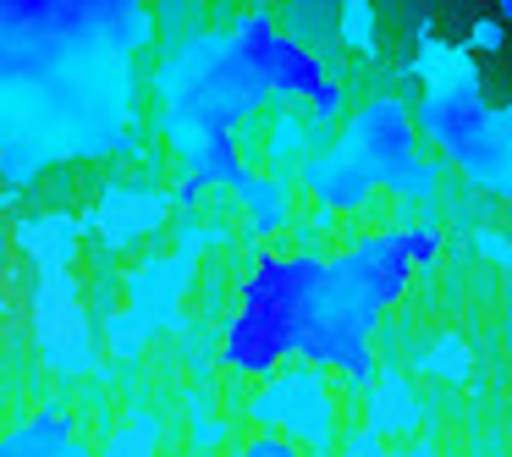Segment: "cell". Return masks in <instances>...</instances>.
Instances as JSON below:
<instances>
[{"instance_id":"cell-1","label":"cell","mask_w":512,"mask_h":457,"mask_svg":"<svg viewBox=\"0 0 512 457\" xmlns=\"http://www.w3.org/2000/svg\"><path fill=\"white\" fill-rule=\"evenodd\" d=\"M441 254V232L435 226H408V232H375L342 259H325L320 287L309 298V320H303L298 353L309 364L342 369L353 386L375 380V358H369V331H375L380 309L402 298L413 265H430Z\"/></svg>"},{"instance_id":"cell-2","label":"cell","mask_w":512,"mask_h":457,"mask_svg":"<svg viewBox=\"0 0 512 457\" xmlns=\"http://www.w3.org/2000/svg\"><path fill=\"white\" fill-rule=\"evenodd\" d=\"M160 94H166V122L177 144L232 138V127L270 100L265 78L243 61L232 34H199L177 45V56L160 72Z\"/></svg>"},{"instance_id":"cell-3","label":"cell","mask_w":512,"mask_h":457,"mask_svg":"<svg viewBox=\"0 0 512 457\" xmlns=\"http://www.w3.org/2000/svg\"><path fill=\"white\" fill-rule=\"evenodd\" d=\"M325 259L292 254V259H259L254 276L243 281V303L237 320L226 325V364L243 375H276L287 353H298L303 320H309V298L320 287Z\"/></svg>"},{"instance_id":"cell-4","label":"cell","mask_w":512,"mask_h":457,"mask_svg":"<svg viewBox=\"0 0 512 457\" xmlns=\"http://www.w3.org/2000/svg\"><path fill=\"white\" fill-rule=\"evenodd\" d=\"M430 144H441L446 160L468 171L474 188L512 193V105H490L479 89L468 94H424L413 116Z\"/></svg>"},{"instance_id":"cell-5","label":"cell","mask_w":512,"mask_h":457,"mask_svg":"<svg viewBox=\"0 0 512 457\" xmlns=\"http://www.w3.org/2000/svg\"><path fill=\"white\" fill-rule=\"evenodd\" d=\"M232 45L243 50V61L265 78L270 94H292V100H320L325 94V61L309 45H298L292 34H281L270 12H243L232 23Z\"/></svg>"},{"instance_id":"cell-6","label":"cell","mask_w":512,"mask_h":457,"mask_svg":"<svg viewBox=\"0 0 512 457\" xmlns=\"http://www.w3.org/2000/svg\"><path fill=\"white\" fill-rule=\"evenodd\" d=\"M331 149L353 160L375 188H386L408 160H419V127H413V111L397 94H380V100H369L364 111L342 127V138H336Z\"/></svg>"},{"instance_id":"cell-7","label":"cell","mask_w":512,"mask_h":457,"mask_svg":"<svg viewBox=\"0 0 512 457\" xmlns=\"http://www.w3.org/2000/svg\"><path fill=\"white\" fill-rule=\"evenodd\" d=\"M248 413H254L259 424H270V430H287L292 441H309L314 452H325V446L336 441V391L314 364L270 375L265 391L248 402Z\"/></svg>"},{"instance_id":"cell-8","label":"cell","mask_w":512,"mask_h":457,"mask_svg":"<svg viewBox=\"0 0 512 457\" xmlns=\"http://www.w3.org/2000/svg\"><path fill=\"white\" fill-rule=\"evenodd\" d=\"M182 155H188V177L177 182V210H193V204L204 199V188H243L248 182V166L243 155H237V138H193V144H182Z\"/></svg>"},{"instance_id":"cell-9","label":"cell","mask_w":512,"mask_h":457,"mask_svg":"<svg viewBox=\"0 0 512 457\" xmlns=\"http://www.w3.org/2000/svg\"><path fill=\"white\" fill-rule=\"evenodd\" d=\"M419 424H424V402L397 369H386V375L369 380V397H364V430L369 435L386 441V435H413Z\"/></svg>"},{"instance_id":"cell-10","label":"cell","mask_w":512,"mask_h":457,"mask_svg":"<svg viewBox=\"0 0 512 457\" xmlns=\"http://www.w3.org/2000/svg\"><path fill=\"white\" fill-rule=\"evenodd\" d=\"M0 457H89L78 446V424L61 408H39L12 435H0Z\"/></svg>"},{"instance_id":"cell-11","label":"cell","mask_w":512,"mask_h":457,"mask_svg":"<svg viewBox=\"0 0 512 457\" xmlns=\"http://www.w3.org/2000/svg\"><path fill=\"white\" fill-rule=\"evenodd\" d=\"M303 182H309V193L325 204V210H358V204L375 193V182H369L347 155H336V149L314 155L309 166H303Z\"/></svg>"},{"instance_id":"cell-12","label":"cell","mask_w":512,"mask_h":457,"mask_svg":"<svg viewBox=\"0 0 512 457\" xmlns=\"http://www.w3.org/2000/svg\"><path fill=\"white\" fill-rule=\"evenodd\" d=\"M408 72L424 83V94H468V89H479L474 56H468L463 45H446V39H424Z\"/></svg>"},{"instance_id":"cell-13","label":"cell","mask_w":512,"mask_h":457,"mask_svg":"<svg viewBox=\"0 0 512 457\" xmlns=\"http://www.w3.org/2000/svg\"><path fill=\"white\" fill-rule=\"evenodd\" d=\"M160 210H166V199H155V193L111 188V199H105V210H100V232L111 237V243H133V237H144L149 226L160 221Z\"/></svg>"},{"instance_id":"cell-14","label":"cell","mask_w":512,"mask_h":457,"mask_svg":"<svg viewBox=\"0 0 512 457\" xmlns=\"http://www.w3.org/2000/svg\"><path fill=\"white\" fill-rule=\"evenodd\" d=\"M237 193H243V204L254 210V232L259 237H270V232L287 226V188H281L276 177H254V171H248V182Z\"/></svg>"},{"instance_id":"cell-15","label":"cell","mask_w":512,"mask_h":457,"mask_svg":"<svg viewBox=\"0 0 512 457\" xmlns=\"http://www.w3.org/2000/svg\"><path fill=\"white\" fill-rule=\"evenodd\" d=\"M419 364L430 369L435 380H452V386H457V380H468V369H474V353H468L463 336L446 331V336H435V342L419 353Z\"/></svg>"},{"instance_id":"cell-16","label":"cell","mask_w":512,"mask_h":457,"mask_svg":"<svg viewBox=\"0 0 512 457\" xmlns=\"http://www.w3.org/2000/svg\"><path fill=\"white\" fill-rule=\"evenodd\" d=\"M336 45L358 50V56H369V50L380 45L375 39V6H369V0H347V6H336Z\"/></svg>"},{"instance_id":"cell-17","label":"cell","mask_w":512,"mask_h":457,"mask_svg":"<svg viewBox=\"0 0 512 457\" xmlns=\"http://www.w3.org/2000/svg\"><path fill=\"white\" fill-rule=\"evenodd\" d=\"M155 446H160V424L149 419V413H133V419L105 441L100 457H155Z\"/></svg>"},{"instance_id":"cell-18","label":"cell","mask_w":512,"mask_h":457,"mask_svg":"<svg viewBox=\"0 0 512 457\" xmlns=\"http://www.w3.org/2000/svg\"><path fill=\"white\" fill-rule=\"evenodd\" d=\"M287 23L298 28V34L320 39V45H336V6H287Z\"/></svg>"},{"instance_id":"cell-19","label":"cell","mask_w":512,"mask_h":457,"mask_svg":"<svg viewBox=\"0 0 512 457\" xmlns=\"http://www.w3.org/2000/svg\"><path fill=\"white\" fill-rule=\"evenodd\" d=\"M435 182H441V171H435L430 160H408V166H402L397 177L386 182V188L397 193V199H430V193H435Z\"/></svg>"},{"instance_id":"cell-20","label":"cell","mask_w":512,"mask_h":457,"mask_svg":"<svg viewBox=\"0 0 512 457\" xmlns=\"http://www.w3.org/2000/svg\"><path fill=\"white\" fill-rule=\"evenodd\" d=\"M501 45H507V28H501L496 17H479V23H468V39H463V50H468V56H474V50L496 56Z\"/></svg>"},{"instance_id":"cell-21","label":"cell","mask_w":512,"mask_h":457,"mask_svg":"<svg viewBox=\"0 0 512 457\" xmlns=\"http://www.w3.org/2000/svg\"><path fill=\"white\" fill-rule=\"evenodd\" d=\"M243 457H303L292 441H281V435H259V441L243 446ZM309 457H331V452H309Z\"/></svg>"},{"instance_id":"cell-22","label":"cell","mask_w":512,"mask_h":457,"mask_svg":"<svg viewBox=\"0 0 512 457\" xmlns=\"http://www.w3.org/2000/svg\"><path fill=\"white\" fill-rule=\"evenodd\" d=\"M342 105H347V89L331 78V83H325V94L309 105V111H314V122H331V116H342Z\"/></svg>"},{"instance_id":"cell-23","label":"cell","mask_w":512,"mask_h":457,"mask_svg":"<svg viewBox=\"0 0 512 457\" xmlns=\"http://www.w3.org/2000/svg\"><path fill=\"white\" fill-rule=\"evenodd\" d=\"M347 457H386V446H380V435L358 430V435H347Z\"/></svg>"},{"instance_id":"cell-24","label":"cell","mask_w":512,"mask_h":457,"mask_svg":"<svg viewBox=\"0 0 512 457\" xmlns=\"http://www.w3.org/2000/svg\"><path fill=\"white\" fill-rule=\"evenodd\" d=\"M479 254H490V259H501V265L512 270V243H501L496 232H479Z\"/></svg>"},{"instance_id":"cell-25","label":"cell","mask_w":512,"mask_h":457,"mask_svg":"<svg viewBox=\"0 0 512 457\" xmlns=\"http://www.w3.org/2000/svg\"><path fill=\"white\" fill-rule=\"evenodd\" d=\"M221 435H226V424H215V419H204V424H199V430H193V441H199V446H215V441H221Z\"/></svg>"},{"instance_id":"cell-26","label":"cell","mask_w":512,"mask_h":457,"mask_svg":"<svg viewBox=\"0 0 512 457\" xmlns=\"http://www.w3.org/2000/svg\"><path fill=\"white\" fill-rule=\"evenodd\" d=\"M386 457H435V446L419 441V446H408V452H386Z\"/></svg>"},{"instance_id":"cell-27","label":"cell","mask_w":512,"mask_h":457,"mask_svg":"<svg viewBox=\"0 0 512 457\" xmlns=\"http://www.w3.org/2000/svg\"><path fill=\"white\" fill-rule=\"evenodd\" d=\"M496 23H512V0H501V17H496Z\"/></svg>"}]
</instances>
